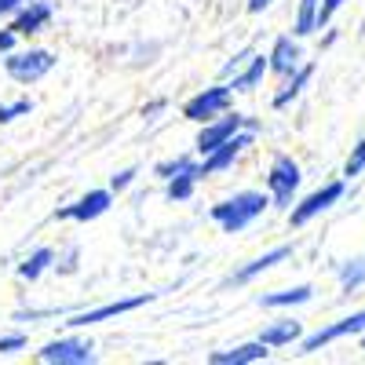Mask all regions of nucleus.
Returning <instances> with one entry per match:
<instances>
[{"label": "nucleus", "mask_w": 365, "mask_h": 365, "mask_svg": "<svg viewBox=\"0 0 365 365\" xmlns=\"http://www.w3.org/2000/svg\"><path fill=\"white\" fill-rule=\"evenodd\" d=\"M270 205V197L267 194H259V190H241V194H234V197H227V201H220V205H212V223H216L223 234H241L245 227H252L259 216H263V208Z\"/></svg>", "instance_id": "f257e3e1"}, {"label": "nucleus", "mask_w": 365, "mask_h": 365, "mask_svg": "<svg viewBox=\"0 0 365 365\" xmlns=\"http://www.w3.org/2000/svg\"><path fill=\"white\" fill-rule=\"evenodd\" d=\"M51 70H55V55L48 48H22V51L11 48V51H4V73L15 84H37Z\"/></svg>", "instance_id": "f03ea898"}, {"label": "nucleus", "mask_w": 365, "mask_h": 365, "mask_svg": "<svg viewBox=\"0 0 365 365\" xmlns=\"http://www.w3.org/2000/svg\"><path fill=\"white\" fill-rule=\"evenodd\" d=\"M299 165L289 158V154H278L270 161V172H267V197L274 208H292L296 201V190H299Z\"/></svg>", "instance_id": "7ed1b4c3"}, {"label": "nucleus", "mask_w": 365, "mask_h": 365, "mask_svg": "<svg viewBox=\"0 0 365 365\" xmlns=\"http://www.w3.org/2000/svg\"><path fill=\"white\" fill-rule=\"evenodd\" d=\"M252 139H256V128H241L227 143H220L216 150H208V154L197 161V179H208V175H220V172L234 168V161L252 146Z\"/></svg>", "instance_id": "20e7f679"}, {"label": "nucleus", "mask_w": 365, "mask_h": 365, "mask_svg": "<svg viewBox=\"0 0 365 365\" xmlns=\"http://www.w3.org/2000/svg\"><path fill=\"white\" fill-rule=\"evenodd\" d=\"M234 106V88L223 81V84H212L205 91H197L194 99H187V106H182V117L187 120H197V125H205V120L220 117Z\"/></svg>", "instance_id": "39448f33"}, {"label": "nucleus", "mask_w": 365, "mask_h": 365, "mask_svg": "<svg viewBox=\"0 0 365 365\" xmlns=\"http://www.w3.org/2000/svg\"><path fill=\"white\" fill-rule=\"evenodd\" d=\"M361 332H365V307L340 318V322H332V325H322L318 332H311V336H299V354H314V351L336 344L344 336H361Z\"/></svg>", "instance_id": "423d86ee"}, {"label": "nucleus", "mask_w": 365, "mask_h": 365, "mask_svg": "<svg viewBox=\"0 0 365 365\" xmlns=\"http://www.w3.org/2000/svg\"><path fill=\"white\" fill-rule=\"evenodd\" d=\"M150 299H158V292H139V296H125V299L103 303V307H88V311H77V314H70L66 329H88V325H99V322L120 318V314H128V311H139V307H146Z\"/></svg>", "instance_id": "0eeeda50"}, {"label": "nucleus", "mask_w": 365, "mask_h": 365, "mask_svg": "<svg viewBox=\"0 0 365 365\" xmlns=\"http://www.w3.org/2000/svg\"><path fill=\"white\" fill-rule=\"evenodd\" d=\"M241 128H256V120L252 117H245V113H220V117H212V120H205L201 125V132H197V154L205 158L208 150H216L220 143H227L234 132H241Z\"/></svg>", "instance_id": "6e6552de"}, {"label": "nucleus", "mask_w": 365, "mask_h": 365, "mask_svg": "<svg viewBox=\"0 0 365 365\" xmlns=\"http://www.w3.org/2000/svg\"><path fill=\"white\" fill-rule=\"evenodd\" d=\"M344 190H347V182L344 179H332V182H325L322 190H314V194H307L299 205L292 201V212H289V223L292 227H307L314 216H322L325 208H332L340 197H344Z\"/></svg>", "instance_id": "1a4fd4ad"}, {"label": "nucleus", "mask_w": 365, "mask_h": 365, "mask_svg": "<svg viewBox=\"0 0 365 365\" xmlns=\"http://www.w3.org/2000/svg\"><path fill=\"white\" fill-rule=\"evenodd\" d=\"M41 361L48 365H91L96 361V347L81 336H63V340H51L37 351Z\"/></svg>", "instance_id": "9d476101"}, {"label": "nucleus", "mask_w": 365, "mask_h": 365, "mask_svg": "<svg viewBox=\"0 0 365 365\" xmlns=\"http://www.w3.org/2000/svg\"><path fill=\"white\" fill-rule=\"evenodd\" d=\"M110 205H113V194H110V187L106 190H88L84 197H77L73 205H66V208H58L55 212V220H73V223H91V220H99V216H106L110 212Z\"/></svg>", "instance_id": "9b49d317"}, {"label": "nucleus", "mask_w": 365, "mask_h": 365, "mask_svg": "<svg viewBox=\"0 0 365 365\" xmlns=\"http://www.w3.org/2000/svg\"><path fill=\"white\" fill-rule=\"evenodd\" d=\"M51 22V4L48 0H26V4L11 15V29L19 37H34V34H41V29Z\"/></svg>", "instance_id": "f8f14e48"}, {"label": "nucleus", "mask_w": 365, "mask_h": 365, "mask_svg": "<svg viewBox=\"0 0 365 365\" xmlns=\"http://www.w3.org/2000/svg\"><path fill=\"white\" fill-rule=\"evenodd\" d=\"M299 63H303V48L296 37H278L274 48L267 51V73H274V77H289Z\"/></svg>", "instance_id": "ddd939ff"}, {"label": "nucleus", "mask_w": 365, "mask_h": 365, "mask_svg": "<svg viewBox=\"0 0 365 365\" xmlns=\"http://www.w3.org/2000/svg\"><path fill=\"white\" fill-rule=\"evenodd\" d=\"M292 256V245H278V249H270V252H263V256H256L252 263H245L241 270H234L230 278H227V285H249L252 278H259V274H267L270 267H278V263H285Z\"/></svg>", "instance_id": "4468645a"}, {"label": "nucleus", "mask_w": 365, "mask_h": 365, "mask_svg": "<svg viewBox=\"0 0 365 365\" xmlns=\"http://www.w3.org/2000/svg\"><path fill=\"white\" fill-rule=\"evenodd\" d=\"M267 358H270V347L263 340H252V344H237L230 351H212L208 365H252V361H267Z\"/></svg>", "instance_id": "2eb2a0df"}, {"label": "nucleus", "mask_w": 365, "mask_h": 365, "mask_svg": "<svg viewBox=\"0 0 365 365\" xmlns=\"http://www.w3.org/2000/svg\"><path fill=\"white\" fill-rule=\"evenodd\" d=\"M263 77H267V55H256V51H252V55L245 58V66L227 77V84H230L234 91H256V88L263 84Z\"/></svg>", "instance_id": "dca6fc26"}, {"label": "nucleus", "mask_w": 365, "mask_h": 365, "mask_svg": "<svg viewBox=\"0 0 365 365\" xmlns=\"http://www.w3.org/2000/svg\"><path fill=\"white\" fill-rule=\"evenodd\" d=\"M311 77H314V66H307V63H299L289 77H285V84L278 88V91H274V110H285L296 96H299V91L303 88H307L311 84Z\"/></svg>", "instance_id": "f3484780"}, {"label": "nucleus", "mask_w": 365, "mask_h": 365, "mask_svg": "<svg viewBox=\"0 0 365 365\" xmlns=\"http://www.w3.org/2000/svg\"><path fill=\"white\" fill-rule=\"evenodd\" d=\"M303 336V325L296 318H282V322H270L263 332H259V340L274 351V347H289V344H299Z\"/></svg>", "instance_id": "a211bd4d"}, {"label": "nucleus", "mask_w": 365, "mask_h": 365, "mask_svg": "<svg viewBox=\"0 0 365 365\" xmlns=\"http://www.w3.org/2000/svg\"><path fill=\"white\" fill-rule=\"evenodd\" d=\"M311 296H314L311 285H292V289H282V292L259 296V307H270V311H278V307H299V303H311Z\"/></svg>", "instance_id": "6ab92c4d"}, {"label": "nucleus", "mask_w": 365, "mask_h": 365, "mask_svg": "<svg viewBox=\"0 0 365 365\" xmlns=\"http://www.w3.org/2000/svg\"><path fill=\"white\" fill-rule=\"evenodd\" d=\"M194 187H197V165L187 168V172H175L172 179H165L168 201H190L194 197Z\"/></svg>", "instance_id": "aec40b11"}, {"label": "nucleus", "mask_w": 365, "mask_h": 365, "mask_svg": "<svg viewBox=\"0 0 365 365\" xmlns=\"http://www.w3.org/2000/svg\"><path fill=\"white\" fill-rule=\"evenodd\" d=\"M51 263H55V252H51L48 245H41V249H34V252H29V256L19 263V278H26V282H37V278H41V274H44Z\"/></svg>", "instance_id": "412c9836"}, {"label": "nucleus", "mask_w": 365, "mask_h": 365, "mask_svg": "<svg viewBox=\"0 0 365 365\" xmlns=\"http://www.w3.org/2000/svg\"><path fill=\"white\" fill-rule=\"evenodd\" d=\"M314 15H318V0H299L292 34H296V37H311L314 29H318V26H314Z\"/></svg>", "instance_id": "4be33fe9"}, {"label": "nucleus", "mask_w": 365, "mask_h": 365, "mask_svg": "<svg viewBox=\"0 0 365 365\" xmlns=\"http://www.w3.org/2000/svg\"><path fill=\"white\" fill-rule=\"evenodd\" d=\"M361 282H365V256L347 259V263L340 267V289H344V292H354V289H361Z\"/></svg>", "instance_id": "5701e85b"}, {"label": "nucleus", "mask_w": 365, "mask_h": 365, "mask_svg": "<svg viewBox=\"0 0 365 365\" xmlns=\"http://www.w3.org/2000/svg\"><path fill=\"white\" fill-rule=\"evenodd\" d=\"M29 110H34V103H29V99H15V103H4V106H0V125H11V120L26 117Z\"/></svg>", "instance_id": "b1692460"}, {"label": "nucleus", "mask_w": 365, "mask_h": 365, "mask_svg": "<svg viewBox=\"0 0 365 365\" xmlns=\"http://www.w3.org/2000/svg\"><path fill=\"white\" fill-rule=\"evenodd\" d=\"M361 172H365V139L354 143L351 158H347V165H344V179H354V175H361Z\"/></svg>", "instance_id": "393cba45"}, {"label": "nucleus", "mask_w": 365, "mask_h": 365, "mask_svg": "<svg viewBox=\"0 0 365 365\" xmlns=\"http://www.w3.org/2000/svg\"><path fill=\"white\" fill-rule=\"evenodd\" d=\"M194 165H197L194 158H168V161H161L154 172H158L161 179H172L175 172H187V168H194Z\"/></svg>", "instance_id": "a878e982"}, {"label": "nucleus", "mask_w": 365, "mask_h": 365, "mask_svg": "<svg viewBox=\"0 0 365 365\" xmlns=\"http://www.w3.org/2000/svg\"><path fill=\"white\" fill-rule=\"evenodd\" d=\"M344 8V0H318V15H314V26L322 29V26H329L332 22V15H336Z\"/></svg>", "instance_id": "bb28decb"}, {"label": "nucleus", "mask_w": 365, "mask_h": 365, "mask_svg": "<svg viewBox=\"0 0 365 365\" xmlns=\"http://www.w3.org/2000/svg\"><path fill=\"white\" fill-rule=\"evenodd\" d=\"M26 336L22 332H8V336H0V354H19V351H26Z\"/></svg>", "instance_id": "cd10ccee"}, {"label": "nucleus", "mask_w": 365, "mask_h": 365, "mask_svg": "<svg viewBox=\"0 0 365 365\" xmlns=\"http://www.w3.org/2000/svg\"><path fill=\"white\" fill-rule=\"evenodd\" d=\"M132 179H135V168H120L117 175H110V194L128 190V187H132Z\"/></svg>", "instance_id": "c85d7f7f"}, {"label": "nucleus", "mask_w": 365, "mask_h": 365, "mask_svg": "<svg viewBox=\"0 0 365 365\" xmlns=\"http://www.w3.org/2000/svg\"><path fill=\"white\" fill-rule=\"evenodd\" d=\"M249 55H252V48H245V51H237V55H234V58H230V63H227V66H223V81H227V77H230V73H237V70H241V66H245V58H249Z\"/></svg>", "instance_id": "c756f323"}, {"label": "nucleus", "mask_w": 365, "mask_h": 365, "mask_svg": "<svg viewBox=\"0 0 365 365\" xmlns=\"http://www.w3.org/2000/svg\"><path fill=\"white\" fill-rule=\"evenodd\" d=\"M15 44H19V34H15L11 26H4V29H0V55H4V51H11Z\"/></svg>", "instance_id": "7c9ffc66"}, {"label": "nucleus", "mask_w": 365, "mask_h": 365, "mask_svg": "<svg viewBox=\"0 0 365 365\" xmlns=\"http://www.w3.org/2000/svg\"><path fill=\"white\" fill-rule=\"evenodd\" d=\"M22 4H26V0H0V19H11Z\"/></svg>", "instance_id": "2f4dec72"}, {"label": "nucleus", "mask_w": 365, "mask_h": 365, "mask_svg": "<svg viewBox=\"0 0 365 365\" xmlns=\"http://www.w3.org/2000/svg\"><path fill=\"white\" fill-rule=\"evenodd\" d=\"M161 110H165V99H154V103H146V106H143V117H158Z\"/></svg>", "instance_id": "473e14b6"}, {"label": "nucleus", "mask_w": 365, "mask_h": 365, "mask_svg": "<svg viewBox=\"0 0 365 365\" xmlns=\"http://www.w3.org/2000/svg\"><path fill=\"white\" fill-rule=\"evenodd\" d=\"M270 4H274V0H249V11H252V15H259V11H263V8H270Z\"/></svg>", "instance_id": "72a5a7b5"}, {"label": "nucleus", "mask_w": 365, "mask_h": 365, "mask_svg": "<svg viewBox=\"0 0 365 365\" xmlns=\"http://www.w3.org/2000/svg\"><path fill=\"white\" fill-rule=\"evenodd\" d=\"M361 351H365V332H361Z\"/></svg>", "instance_id": "f704fd0d"}]
</instances>
